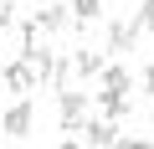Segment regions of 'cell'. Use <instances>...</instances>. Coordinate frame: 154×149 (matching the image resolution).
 Listing matches in <instances>:
<instances>
[{
    "mask_svg": "<svg viewBox=\"0 0 154 149\" xmlns=\"http://www.w3.org/2000/svg\"><path fill=\"white\" fill-rule=\"evenodd\" d=\"M57 118H62V134H77L88 123V93H77V88L57 93Z\"/></svg>",
    "mask_w": 154,
    "mask_h": 149,
    "instance_id": "cell-1",
    "label": "cell"
},
{
    "mask_svg": "<svg viewBox=\"0 0 154 149\" xmlns=\"http://www.w3.org/2000/svg\"><path fill=\"white\" fill-rule=\"evenodd\" d=\"M0 88H5V93H16V98H26V93H36V67H31L26 57H16V62H5V67H0Z\"/></svg>",
    "mask_w": 154,
    "mask_h": 149,
    "instance_id": "cell-2",
    "label": "cell"
},
{
    "mask_svg": "<svg viewBox=\"0 0 154 149\" xmlns=\"http://www.w3.org/2000/svg\"><path fill=\"white\" fill-rule=\"evenodd\" d=\"M31 123H36V108H31V98H16L5 113H0V129H5L11 139H26V134H31Z\"/></svg>",
    "mask_w": 154,
    "mask_h": 149,
    "instance_id": "cell-3",
    "label": "cell"
},
{
    "mask_svg": "<svg viewBox=\"0 0 154 149\" xmlns=\"http://www.w3.org/2000/svg\"><path fill=\"white\" fill-rule=\"evenodd\" d=\"M82 134H88V149H118V118H88Z\"/></svg>",
    "mask_w": 154,
    "mask_h": 149,
    "instance_id": "cell-4",
    "label": "cell"
},
{
    "mask_svg": "<svg viewBox=\"0 0 154 149\" xmlns=\"http://www.w3.org/2000/svg\"><path fill=\"white\" fill-rule=\"evenodd\" d=\"M139 36H144V31H139L134 21H108V51H134Z\"/></svg>",
    "mask_w": 154,
    "mask_h": 149,
    "instance_id": "cell-5",
    "label": "cell"
},
{
    "mask_svg": "<svg viewBox=\"0 0 154 149\" xmlns=\"http://www.w3.org/2000/svg\"><path fill=\"white\" fill-rule=\"evenodd\" d=\"M103 67H108L103 51H88V46H82V51H72V72H77L82 82H88V77H103Z\"/></svg>",
    "mask_w": 154,
    "mask_h": 149,
    "instance_id": "cell-6",
    "label": "cell"
},
{
    "mask_svg": "<svg viewBox=\"0 0 154 149\" xmlns=\"http://www.w3.org/2000/svg\"><path fill=\"white\" fill-rule=\"evenodd\" d=\"M36 26L41 31H67L72 26V5H41L36 11Z\"/></svg>",
    "mask_w": 154,
    "mask_h": 149,
    "instance_id": "cell-7",
    "label": "cell"
},
{
    "mask_svg": "<svg viewBox=\"0 0 154 149\" xmlns=\"http://www.w3.org/2000/svg\"><path fill=\"white\" fill-rule=\"evenodd\" d=\"M72 77H77V72H72V57H57V62H51V72H46V88H51V93H67V88H72Z\"/></svg>",
    "mask_w": 154,
    "mask_h": 149,
    "instance_id": "cell-8",
    "label": "cell"
},
{
    "mask_svg": "<svg viewBox=\"0 0 154 149\" xmlns=\"http://www.w3.org/2000/svg\"><path fill=\"white\" fill-rule=\"evenodd\" d=\"M98 108H103V118H128V93H98Z\"/></svg>",
    "mask_w": 154,
    "mask_h": 149,
    "instance_id": "cell-9",
    "label": "cell"
},
{
    "mask_svg": "<svg viewBox=\"0 0 154 149\" xmlns=\"http://www.w3.org/2000/svg\"><path fill=\"white\" fill-rule=\"evenodd\" d=\"M103 88H108V93H128V88H134V77H128V67L108 62V67H103Z\"/></svg>",
    "mask_w": 154,
    "mask_h": 149,
    "instance_id": "cell-10",
    "label": "cell"
},
{
    "mask_svg": "<svg viewBox=\"0 0 154 149\" xmlns=\"http://www.w3.org/2000/svg\"><path fill=\"white\" fill-rule=\"evenodd\" d=\"M98 16H103V0H72V26L77 31H82L88 21H98Z\"/></svg>",
    "mask_w": 154,
    "mask_h": 149,
    "instance_id": "cell-11",
    "label": "cell"
},
{
    "mask_svg": "<svg viewBox=\"0 0 154 149\" xmlns=\"http://www.w3.org/2000/svg\"><path fill=\"white\" fill-rule=\"evenodd\" d=\"M134 26H139L144 36H154V0H144V5L134 11Z\"/></svg>",
    "mask_w": 154,
    "mask_h": 149,
    "instance_id": "cell-12",
    "label": "cell"
},
{
    "mask_svg": "<svg viewBox=\"0 0 154 149\" xmlns=\"http://www.w3.org/2000/svg\"><path fill=\"white\" fill-rule=\"evenodd\" d=\"M16 26V0H0V31Z\"/></svg>",
    "mask_w": 154,
    "mask_h": 149,
    "instance_id": "cell-13",
    "label": "cell"
},
{
    "mask_svg": "<svg viewBox=\"0 0 154 149\" xmlns=\"http://www.w3.org/2000/svg\"><path fill=\"white\" fill-rule=\"evenodd\" d=\"M144 93H154V62L144 67Z\"/></svg>",
    "mask_w": 154,
    "mask_h": 149,
    "instance_id": "cell-14",
    "label": "cell"
},
{
    "mask_svg": "<svg viewBox=\"0 0 154 149\" xmlns=\"http://www.w3.org/2000/svg\"><path fill=\"white\" fill-rule=\"evenodd\" d=\"M118 149H154L149 139H128V144H118Z\"/></svg>",
    "mask_w": 154,
    "mask_h": 149,
    "instance_id": "cell-15",
    "label": "cell"
},
{
    "mask_svg": "<svg viewBox=\"0 0 154 149\" xmlns=\"http://www.w3.org/2000/svg\"><path fill=\"white\" fill-rule=\"evenodd\" d=\"M62 149H82V144H77V139H62Z\"/></svg>",
    "mask_w": 154,
    "mask_h": 149,
    "instance_id": "cell-16",
    "label": "cell"
},
{
    "mask_svg": "<svg viewBox=\"0 0 154 149\" xmlns=\"http://www.w3.org/2000/svg\"><path fill=\"white\" fill-rule=\"evenodd\" d=\"M149 118H154V93H149Z\"/></svg>",
    "mask_w": 154,
    "mask_h": 149,
    "instance_id": "cell-17",
    "label": "cell"
}]
</instances>
